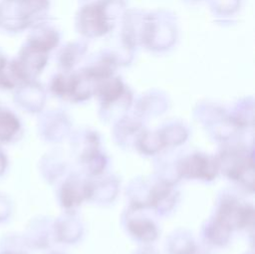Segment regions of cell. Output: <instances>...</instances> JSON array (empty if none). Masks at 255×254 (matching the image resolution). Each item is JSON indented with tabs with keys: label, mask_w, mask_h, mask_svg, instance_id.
<instances>
[{
	"label": "cell",
	"mask_w": 255,
	"mask_h": 254,
	"mask_svg": "<svg viewBox=\"0 0 255 254\" xmlns=\"http://www.w3.org/2000/svg\"><path fill=\"white\" fill-rule=\"evenodd\" d=\"M217 164L203 155H193L182 163L181 172L188 177L211 179L216 173Z\"/></svg>",
	"instance_id": "1"
},
{
	"label": "cell",
	"mask_w": 255,
	"mask_h": 254,
	"mask_svg": "<svg viewBox=\"0 0 255 254\" xmlns=\"http://www.w3.org/2000/svg\"><path fill=\"white\" fill-rule=\"evenodd\" d=\"M128 226L131 232L142 240H152L155 237L154 226L147 220H134Z\"/></svg>",
	"instance_id": "3"
},
{
	"label": "cell",
	"mask_w": 255,
	"mask_h": 254,
	"mask_svg": "<svg viewBox=\"0 0 255 254\" xmlns=\"http://www.w3.org/2000/svg\"><path fill=\"white\" fill-rule=\"evenodd\" d=\"M19 128V123L17 119L10 113H0V139L9 140L17 132Z\"/></svg>",
	"instance_id": "2"
}]
</instances>
